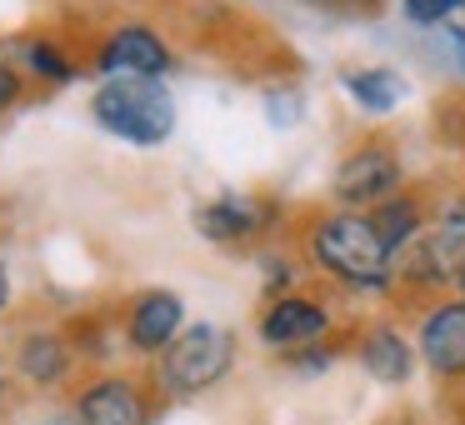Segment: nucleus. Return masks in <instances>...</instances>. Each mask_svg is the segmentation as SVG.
I'll list each match as a JSON object with an SVG mask.
<instances>
[{"label":"nucleus","instance_id":"1","mask_svg":"<svg viewBox=\"0 0 465 425\" xmlns=\"http://www.w3.org/2000/svg\"><path fill=\"white\" fill-rule=\"evenodd\" d=\"M311 261L351 291H391L395 285V251L361 211L325 215L311 231Z\"/></svg>","mask_w":465,"mask_h":425},{"label":"nucleus","instance_id":"2","mask_svg":"<svg viewBox=\"0 0 465 425\" xmlns=\"http://www.w3.org/2000/svg\"><path fill=\"white\" fill-rule=\"evenodd\" d=\"M91 115L131 145H165L175 131V101L161 81H111L95 91Z\"/></svg>","mask_w":465,"mask_h":425},{"label":"nucleus","instance_id":"3","mask_svg":"<svg viewBox=\"0 0 465 425\" xmlns=\"http://www.w3.org/2000/svg\"><path fill=\"white\" fill-rule=\"evenodd\" d=\"M235 365V335L215 321L185 325L175 335V345L165 351V385L181 395H201L215 381H225V371Z\"/></svg>","mask_w":465,"mask_h":425},{"label":"nucleus","instance_id":"4","mask_svg":"<svg viewBox=\"0 0 465 425\" xmlns=\"http://www.w3.org/2000/svg\"><path fill=\"white\" fill-rule=\"evenodd\" d=\"M401 181H405V165H401V155H395V145L365 141V145H355V151L335 165L331 191H335V201H341V205H371V211H375L381 201L401 195Z\"/></svg>","mask_w":465,"mask_h":425},{"label":"nucleus","instance_id":"5","mask_svg":"<svg viewBox=\"0 0 465 425\" xmlns=\"http://www.w3.org/2000/svg\"><path fill=\"white\" fill-rule=\"evenodd\" d=\"M420 365L435 381H465V301H435L415 331Z\"/></svg>","mask_w":465,"mask_h":425},{"label":"nucleus","instance_id":"6","mask_svg":"<svg viewBox=\"0 0 465 425\" xmlns=\"http://www.w3.org/2000/svg\"><path fill=\"white\" fill-rule=\"evenodd\" d=\"M331 331V311L311 295H275L261 315V341L275 351H305V345H321Z\"/></svg>","mask_w":465,"mask_h":425},{"label":"nucleus","instance_id":"7","mask_svg":"<svg viewBox=\"0 0 465 425\" xmlns=\"http://www.w3.org/2000/svg\"><path fill=\"white\" fill-rule=\"evenodd\" d=\"M165 65H171V55H165L161 35L145 31V25L115 31L111 41H105V51H101V71L111 75V81H155Z\"/></svg>","mask_w":465,"mask_h":425},{"label":"nucleus","instance_id":"8","mask_svg":"<svg viewBox=\"0 0 465 425\" xmlns=\"http://www.w3.org/2000/svg\"><path fill=\"white\" fill-rule=\"evenodd\" d=\"M355 355H361V371L381 385H405L415 375V361H420V351L395 325H371L361 335V351Z\"/></svg>","mask_w":465,"mask_h":425},{"label":"nucleus","instance_id":"9","mask_svg":"<svg viewBox=\"0 0 465 425\" xmlns=\"http://www.w3.org/2000/svg\"><path fill=\"white\" fill-rule=\"evenodd\" d=\"M265 221H271V211H265L261 201H251V195H225V201H211V205L195 211V231L221 241V245L265 231Z\"/></svg>","mask_w":465,"mask_h":425},{"label":"nucleus","instance_id":"10","mask_svg":"<svg viewBox=\"0 0 465 425\" xmlns=\"http://www.w3.org/2000/svg\"><path fill=\"white\" fill-rule=\"evenodd\" d=\"M81 420L85 425H151L141 390L131 381H101L81 395Z\"/></svg>","mask_w":465,"mask_h":425},{"label":"nucleus","instance_id":"11","mask_svg":"<svg viewBox=\"0 0 465 425\" xmlns=\"http://www.w3.org/2000/svg\"><path fill=\"white\" fill-rule=\"evenodd\" d=\"M341 85H345V95H351L361 111H371V115H391L395 105H405V95H411L405 75L391 71V65H361V71H345Z\"/></svg>","mask_w":465,"mask_h":425},{"label":"nucleus","instance_id":"12","mask_svg":"<svg viewBox=\"0 0 465 425\" xmlns=\"http://www.w3.org/2000/svg\"><path fill=\"white\" fill-rule=\"evenodd\" d=\"M365 215H371V225L381 231V241L395 251V261H401V255L425 235V201L411 195V191L391 195V201H381L375 211H365Z\"/></svg>","mask_w":465,"mask_h":425},{"label":"nucleus","instance_id":"13","mask_svg":"<svg viewBox=\"0 0 465 425\" xmlns=\"http://www.w3.org/2000/svg\"><path fill=\"white\" fill-rule=\"evenodd\" d=\"M181 325H185L181 301H175V295H165V291H155V295H145V301L135 305V315H131V341L141 345V351H161V345H175Z\"/></svg>","mask_w":465,"mask_h":425},{"label":"nucleus","instance_id":"14","mask_svg":"<svg viewBox=\"0 0 465 425\" xmlns=\"http://www.w3.org/2000/svg\"><path fill=\"white\" fill-rule=\"evenodd\" d=\"M21 365H25L31 381L51 385V381H61V375L71 371V355H65V345L55 341V335H31V341L21 345Z\"/></svg>","mask_w":465,"mask_h":425},{"label":"nucleus","instance_id":"15","mask_svg":"<svg viewBox=\"0 0 465 425\" xmlns=\"http://www.w3.org/2000/svg\"><path fill=\"white\" fill-rule=\"evenodd\" d=\"M465 0H401V15L411 25H425V31H440L450 25V15L460 11Z\"/></svg>","mask_w":465,"mask_h":425},{"label":"nucleus","instance_id":"16","mask_svg":"<svg viewBox=\"0 0 465 425\" xmlns=\"http://www.w3.org/2000/svg\"><path fill=\"white\" fill-rule=\"evenodd\" d=\"M435 235H445L455 251H465V191L450 195V201H440V211H435Z\"/></svg>","mask_w":465,"mask_h":425},{"label":"nucleus","instance_id":"17","mask_svg":"<svg viewBox=\"0 0 465 425\" xmlns=\"http://www.w3.org/2000/svg\"><path fill=\"white\" fill-rule=\"evenodd\" d=\"M301 111H305L301 91H271L265 95V115H271V125H281V131H291V125L301 121Z\"/></svg>","mask_w":465,"mask_h":425},{"label":"nucleus","instance_id":"18","mask_svg":"<svg viewBox=\"0 0 465 425\" xmlns=\"http://www.w3.org/2000/svg\"><path fill=\"white\" fill-rule=\"evenodd\" d=\"M435 45H440V51L455 61V71L465 75V25H455V21L440 25V31H435Z\"/></svg>","mask_w":465,"mask_h":425},{"label":"nucleus","instance_id":"19","mask_svg":"<svg viewBox=\"0 0 465 425\" xmlns=\"http://www.w3.org/2000/svg\"><path fill=\"white\" fill-rule=\"evenodd\" d=\"M285 361L295 365V371H305V375H315V371H331V361H335V351H325V345H305V351H291Z\"/></svg>","mask_w":465,"mask_h":425},{"label":"nucleus","instance_id":"20","mask_svg":"<svg viewBox=\"0 0 465 425\" xmlns=\"http://www.w3.org/2000/svg\"><path fill=\"white\" fill-rule=\"evenodd\" d=\"M31 65L41 75H51V81H71V65L61 61V55L51 51V45H31Z\"/></svg>","mask_w":465,"mask_h":425},{"label":"nucleus","instance_id":"21","mask_svg":"<svg viewBox=\"0 0 465 425\" xmlns=\"http://www.w3.org/2000/svg\"><path fill=\"white\" fill-rule=\"evenodd\" d=\"M15 95H21V81H15V71H5V65H0V111H5Z\"/></svg>","mask_w":465,"mask_h":425},{"label":"nucleus","instance_id":"22","mask_svg":"<svg viewBox=\"0 0 465 425\" xmlns=\"http://www.w3.org/2000/svg\"><path fill=\"white\" fill-rule=\"evenodd\" d=\"M311 5H381V0H311Z\"/></svg>","mask_w":465,"mask_h":425},{"label":"nucleus","instance_id":"23","mask_svg":"<svg viewBox=\"0 0 465 425\" xmlns=\"http://www.w3.org/2000/svg\"><path fill=\"white\" fill-rule=\"evenodd\" d=\"M455 295L465 301V261H460V271H455Z\"/></svg>","mask_w":465,"mask_h":425},{"label":"nucleus","instance_id":"24","mask_svg":"<svg viewBox=\"0 0 465 425\" xmlns=\"http://www.w3.org/2000/svg\"><path fill=\"white\" fill-rule=\"evenodd\" d=\"M0 301H5V271H0Z\"/></svg>","mask_w":465,"mask_h":425},{"label":"nucleus","instance_id":"25","mask_svg":"<svg viewBox=\"0 0 465 425\" xmlns=\"http://www.w3.org/2000/svg\"><path fill=\"white\" fill-rule=\"evenodd\" d=\"M391 425H405V420H391Z\"/></svg>","mask_w":465,"mask_h":425}]
</instances>
